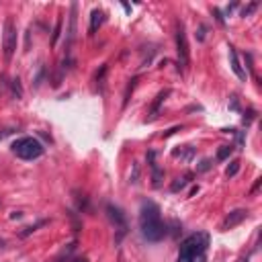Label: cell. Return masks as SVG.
Masks as SVG:
<instances>
[{
	"instance_id": "6da1fadb",
	"label": "cell",
	"mask_w": 262,
	"mask_h": 262,
	"mask_svg": "<svg viewBox=\"0 0 262 262\" xmlns=\"http://www.w3.org/2000/svg\"><path fill=\"white\" fill-rule=\"evenodd\" d=\"M139 229L147 242H160L166 235V223L162 221V211L154 201H143L139 209Z\"/></svg>"
},
{
	"instance_id": "7a4b0ae2",
	"label": "cell",
	"mask_w": 262,
	"mask_h": 262,
	"mask_svg": "<svg viewBox=\"0 0 262 262\" xmlns=\"http://www.w3.org/2000/svg\"><path fill=\"white\" fill-rule=\"evenodd\" d=\"M209 248V233L196 231L188 235L178 250L176 262H205V252Z\"/></svg>"
},
{
	"instance_id": "3957f363",
	"label": "cell",
	"mask_w": 262,
	"mask_h": 262,
	"mask_svg": "<svg viewBox=\"0 0 262 262\" xmlns=\"http://www.w3.org/2000/svg\"><path fill=\"white\" fill-rule=\"evenodd\" d=\"M12 154L20 160H37L39 156H43V145L35 137H18L12 143Z\"/></svg>"
},
{
	"instance_id": "277c9868",
	"label": "cell",
	"mask_w": 262,
	"mask_h": 262,
	"mask_svg": "<svg viewBox=\"0 0 262 262\" xmlns=\"http://www.w3.org/2000/svg\"><path fill=\"white\" fill-rule=\"evenodd\" d=\"M176 53H178V66L184 70L188 66V61H190V49H188L186 31H184L182 23L176 25Z\"/></svg>"
},
{
	"instance_id": "5b68a950",
	"label": "cell",
	"mask_w": 262,
	"mask_h": 262,
	"mask_svg": "<svg viewBox=\"0 0 262 262\" xmlns=\"http://www.w3.org/2000/svg\"><path fill=\"white\" fill-rule=\"evenodd\" d=\"M2 49H4V57L10 59L16 51V27L12 23V18L4 20V33H2Z\"/></svg>"
},
{
	"instance_id": "8992f818",
	"label": "cell",
	"mask_w": 262,
	"mask_h": 262,
	"mask_svg": "<svg viewBox=\"0 0 262 262\" xmlns=\"http://www.w3.org/2000/svg\"><path fill=\"white\" fill-rule=\"evenodd\" d=\"M106 213H108V219L115 223V227L119 229V237L117 239H121L123 235H125V231H127V221H125V215H123V211L119 209V207H115V205H106Z\"/></svg>"
},
{
	"instance_id": "52a82bcc",
	"label": "cell",
	"mask_w": 262,
	"mask_h": 262,
	"mask_svg": "<svg viewBox=\"0 0 262 262\" xmlns=\"http://www.w3.org/2000/svg\"><path fill=\"white\" fill-rule=\"evenodd\" d=\"M246 217H248V211H246V209H235V211H231V213L223 219L221 229H231V227H235L237 223H242Z\"/></svg>"
},
{
	"instance_id": "ba28073f",
	"label": "cell",
	"mask_w": 262,
	"mask_h": 262,
	"mask_svg": "<svg viewBox=\"0 0 262 262\" xmlns=\"http://www.w3.org/2000/svg\"><path fill=\"white\" fill-rule=\"evenodd\" d=\"M76 10H78V6L76 4H72V8H70V25H68V33H66V51L70 53V45L74 43V37H76Z\"/></svg>"
},
{
	"instance_id": "9c48e42d",
	"label": "cell",
	"mask_w": 262,
	"mask_h": 262,
	"mask_svg": "<svg viewBox=\"0 0 262 262\" xmlns=\"http://www.w3.org/2000/svg\"><path fill=\"white\" fill-rule=\"evenodd\" d=\"M229 66H231L233 74H235L239 80H246V78H248V74H246V70L242 68V63H239L237 53H235V49H233V47H229Z\"/></svg>"
},
{
	"instance_id": "30bf717a",
	"label": "cell",
	"mask_w": 262,
	"mask_h": 262,
	"mask_svg": "<svg viewBox=\"0 0 262 262\" xmlns=\"http://www.w3.org/2000/svg\"><path fill=\"white\" fill-rule=\"evenodd\" d=\"M102 20H104V12L102 10H92L90 12V35H94L96 31H98V27L102 25Z\"/></svg>"
},
{
	"instance_id": "8fae6325",
	"label": "cell",
	"mask_w": 262,
	"mask_h": 262,
	"mask_svg": "<svg viewBox=\"0 0 262 262\" xmlns=\"http://www.w3.org/2000/svg\"><path fill=\"white\" fill-rule=\"evenodd\" d=\"M233 151V145H221L219 151H217V160H227Z\"/></svg>"
},
{
	"instance_id": "7c38bea8",
	"label": "cell",
	"mask_w": 262,
	"mask_h": 262,
	"mask_svg": "<svg viewBox=\"0 0 262 262\" xmlns=\"http://www.w3.org/2000/svg\"><path fill=\"white\" fill-rule=\"evenodd\" d=\"M166 94H168V90H164V92H160V94H158V98H156V104H154V108H151V117H149V119H154V117H156V113H158V106L162 104V100L166 98Z\"/></svg>"
},
{
	"instance_id": "4fadbf2b",
	"label": "cell",
	"mask_w": 262,
	"mask_h": 262,
	"mask_svg": "<svg viewBox=\"0 0 262 262\" xmlns=\"http://www.w3.org/2000/svg\"><path fill=\"white\" fill-rule=\"evenodd\" d=\"M59 31H61V18H57V23H55V29H53V37H51V45H55V43H57Z\"/></svg>"
},
{
	"instance_id": "5bb4252c",
	"label": "cell",
	"mask_w": 262,
	"mask_h": 262,
	"mask_svg": "<svg viewBox=\"0 0 262 262\" xmlns=\"http://www.w3.org/2000/svg\"><path fill=\"white\" fill-rule=\"evenodd\" d=\"M237 170H239V162L235 160V162H231V166H227L225 174H227V176H235V174H237Z\"/></svg>"
},
{
	"instance_id": "9a60e30c",
	"label": "cell",
	"mask_w": 262,
	"mask_h": 262,
	"mask_svg": "<svg viewBox=\"0 0 262 262\" xmlns=\"http://www.w3.org/2000/svg\"><path fill=\"white\" fill-rule=\"evenodd\" d=\"M186 182H188V176H182V178H178V180L172 184V190H180V188H184V186H186Z\"/></svg>"
},
{
	"instance_id": "2e32d148",
	"label": "cell",
	"mask_w": 262,
	"mask_h": 262,
	"mask_svg": "<svg viewBox=\"0 0 262 262\" xmlns=\"http://www.w3.org/2000/svg\"><path fill=\"white\" fill-rule=\"evenodd\" d=\"M12 92H14V96H16V98H20V96H23V88H20V84H18V78H16V80H12Z\"/></svg>"
},
{
	"instance_id": "e0dca14e",
	"label": "cell",
	"mask_w": 262,
	"mask_h": 262,
	"mask_svg": "<svg viewBox=\"0 0 262 262\" xmlns=\"http://www.w3.org/2000/svg\"><path fill=\"white\" fill-rule=\"evenodd\" d=\"M256 8H258V4H256V2H254V4H250V6H246V8L242 10V16H248V14H250V12H254Z\"/></svg>"
},
{
	"instance_id": "ac0fdd59",
	"label": "cell",
	"mask_w": 262,
	"mask_h": 262,
	"mask_svg": "<svg viewBox=\"0 0 262 262\" xmlns=\"http://www.w3.org/2000/svg\"><path fill=\"white\" fill-rule=\"evenodd\" d=\"M239 262H248V256H246V258H242V260H239Z\"/></svg>"
},
{
	"instance_id": "d6986e66",
	"label": "cell",
	"mask_w": 262,
	"mask_h": 262,
	"mask_svg": "<svg viewBox=\"0 0 262 262\" xmlns=\"http://www.w3.org/2000/svg\"><path fill=\"white\" fill-rule=\"evenodd\" d=\"M78 262H86V260H78Z\"/></svg>"
}]
</instances>
